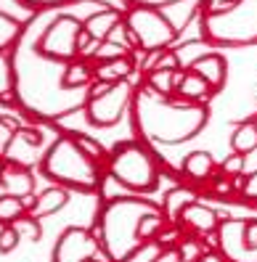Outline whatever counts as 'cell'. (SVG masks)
I'll return each instance as SVG.
<instances>
[{"mask_svg":"<svg viewBox=\"0 0 257 262\" xmlns=\"http://www.w3.org/2000/svg\"><path fill=\"white\" fill-rule=\"evenodd\" d=\"M56 8H42L24 24L19 42L13 45V72H16V103L32 119L56 122L74 112H82L88 103V90L64 88L67 64L53 61L40 51V32L48 24Z\"/></svg>","mask_w":257,"mask_h":262,"instance_id":"1","label":"cell"},{"mask_svg":"<svg viewBox=\"0 0 257 262\" xmlns=\"http://www.w3.org/2000/svg\"><path fill=\"white\" fill-rule=\"evenodd\" d=\"M133 133L154 146H180L209 125V103H186L178 96H159L143 80L135 85L130 106Z\"/></svg>","mask_w":257,"mask_h":262,"instance_id":"2","label":"cell"},{"mask_svg":"<svg viewBox=\"0 0 257 262\" xmlns=\"http://www.w3.org/2000/svg\"><path fill=\"white\" fill-rule=\"evenodd\" d=\"M162 209L154 199H143V196H112L101 204L96 214V230L103 252L112 257V262H127L138 252L146 249V244L138 236L141 220L146 214Z\"/></svg>","mask_w":257,"mask_h":262,"instance_id":"3","label":"cell"},{"mask_svg":"<svg viewBox=\"0 0 257 262\" xmlns=\"http://www.w3.org/2000/svg\"><path fill=\"white\" fill-rule=\"evenodd\" d=\"M40 172L48 180H53L56 186L93 193L103 186L106 167H101L85 151H80V146L74 143V138L67 133V135H58L53 141V146L45 151V157L40 162Z\"/></svg>","mask_w":257,"mask_h":262,"instance_id":"4","label":"cell"},{"mask_svg":"<svg viewBox=\"0 0 257 262\" xmlns=\"http://www.w3.org/2000/svg\"><path fill=\"white\" fill-rule=\"evenodd\" d=\"M106 175L119 183L122 188H127L135 196L154 193L162 178V167L157 159V151L148 143L133 138V141H119L109 151V164Z\"/></svg>","mask_w":257,"mask_h":262,"instance_id":"5","label":"cell"},{"mask_svg":"<svg viewBox=\"0 0 257 262\" xmlns=\"http://www.w3.org/2000/svg\"><path fill=\"white\" fill-rule=\"evenodd\" d=\"M199 27L209 48L257 45V0H241L233 11L220 16H199Z\"/></svg>","mask_w":257,"mask_h":262,"instance_id":"6","label":"cell"},{"mask_svg":"<svg viewBox=\"0 0 257 262\" xmlns=\"http://www.w3.org/2000/svg\"><path fill=\"white\" fill-rule=\"evenodd\" d=\"M133 96H135V85L130 80L117 82V85L93 82L88 88V103L82 114L93 127H103V130L114 127L122 122L125 114H130Z\"/></svg>","mask_w":257,"mask_h":262,"instance_id":"7","label":"cell"},{"mask_svg":"<svg viewBox=\"0 0 257 262\" xmlns=\"http://www.w3.org/2000/svg\"><path fill=\"white\" fill-rule=\"evenodd\" d=\"M125 27L135 42V48L143 53L167 51L173 45V40L178 37V27L164 16L162 8L135 6L125 13Z\"/></svg>","mask_w":257,"mask_h":262,"instance_id":"8","label":"cell"},{"mask_svg":"<svg viewBox=\"0 0 257 262\" xmlns=\"http://www.w3.org/2000/svg\"><path fill=\"white\" fill-rule=\"evenodd\" d=\"M80 35H82V19H77L64 8H56L48 24L42 27L37 45L48 58L69 64L80 56Z\"/></svg>","mask_w":257,"mask_h":262,"instance_id":"9","label":"cell"},{"mask_svg":"<svg viewBox=\"0 0 257 262\" xmlns=\"http://www.w3.org/2000/svg\"><path fill=\"white\" fill-rule=\"evenodd\" d=\"M101 249L103 246L93 230L72 225V228L61 230V236L56 238L53 262H90Z\"/></svg>","mask_w":257,"mask_h":262,"instance_id":"10","label":"cell"},{"mask_svg":"<svg viewBox=\"0 0 257 262\" xmlns=\"http://www.w3.org/2000/svg\"><path fill=\"white\" fill-rule=\"evenodd\" d=\"M42 143H45V135L35 127H19L13 133L11 143L6 146L3 151V159L6 164H13V167H35L37 162H42L40 151H42Z\"/></svg>","mask_w":257,"mask_h":262,"instance_id":"11","label":"cell"},{"mask_svg":"<svg viewBox=\"0 0 257 262\" xmlns=\"http://www.w3.org/2000/svg\"><path fill=\"white\" fill-rule=\"evenodd\" d=\"M241 230H244V217H223L215 236V252H220L225 262H257V252L247 249Z\"/></svg>","mask_w":257,"mask_h":262,"instance_id":"12","label":"cell"},{"mask_svg":"<svg viewBox=\"0 0 257 262\" xmlns=\"http://www.w3.org/2000/svg\"><path fill=\"white\" fill-rule=\"evenodd\" d=\"M223 217L202 202H191L183 212L178 214V228L183 236H218V228H220Z\"/></svg>","mask_w":257,"mask_h":262,"instance_id":"13","label":"cell"},{"mask_svg":"<svg viewBox=\"0 0 257 262\" xmlns=\"http://www.w3.org/2000/svg\"><path fill=\"white\" fill-rule=\"evenodd\" d=\"M122 11H117L112 6H101L96 11H90L88 16L82 19V32L93 40V42H103L109 40V35L122 24Z\"/></svg>","mask_w":257,"mask_h":262,"instance_id":"14","label":"cell"},{"mask_svg":"<svg viewBox=\"0 0 257 262\" xmlns=\"http://www.w3.org/2000/svg\"><path fill=\"white\" fill-rule=\"evenodd\" d=\"M188 69L199 74L202 80L215 90V93H220V90L225 88V82H228V61H225V56H220V53H202V56H196Z\"/></svg>","mask_w":257,"mask_h":262,"instance_id":"15","label":"cell"},{"mask_svg":"<svg viewBox=\"0 0 257 262\" xmlns=\"http://www.w3.org/2000/svg\"><path fill=\"white\" fill-rule=\"evenodd\" d=\"M135 56V53H133ZM133 56L125 58H112V61H101V64L93 67V77L96 82H106V85H117V82H125L133 77L135 72V61Z\"/></svg>","mask_w":257,"mask_h":262,"instance_id":"16","label":"cell"},{"mask_svg":"<svg viewBox=\"0 0 257 262\" xmlns=\"http://www.w3.org/2000/svg\"><path fill=\"white\" fill-rule=\"evenodd\" d=\"M175 96L180 101H186V103H209V98L215 96V90L209 88L196 72L186 69L183 77H180V82H178Z\"/></svg>","mask_w":257,"mask_h":262,"instance_id":"17","label":"cell"},{"mask_svg":"<svg viewBox=\"0 0 257 262\" xmlns=\"http://www.w3.org/2000/svg\"><path fill=\"white\" fill-rule=\"evenodd\" d=\"M215 169H218V164H215V159H212V154L202 151V148L186 154V159H183V178H188L191 183L212 180Z\"/></svg>","mask_w":257,"mask_h":262,"instance_id":"18","label":"cell"},{"mask_svg":"<svg viewBox=\"0 0 257 262\" xmlns=\"http://www.w3.org/2000/svg\"><path fill=\"white\" fill-rule=\"evenodd\" d=\"M191 202H196V193L191 188H186V186L170 188L167 193H164V199H162V212H164V217H167V223L175 225L178 223V214L183 212Z\"/></svg>","mask_w":257,"mask_h":262,"instance_id":"19","label":"cell"},{"mask_svg":"<svg viewBox=\"0 0 257 262\" xmlns=\"http://www.w3.org/2000/svg\"><path fill=\"white\" fill-rule=\"evenodd\" d=\"M67 202H69V188L53 186V188L42 191V193L37 196V204H35V209H32V217H37V220H40V217H48V214L64 209Z\"/></svg>","mask_w":257,"mask_h":262,"instance_id":"20","label":"cell"},{"mask_svg":"<svg viewBox=\"0 0 257 262\" xmlns=\"http://www.w3.org/2000/svg\"><path fill=\"white\" fill-rule=\"evenodd\" d=\"M96 82L93 77V67L82 58H74L67 64V72H64V88L69 90H88L90 85Z\"/></svg>","mask_w":257,"mask_h":262,"instance_id":"21","label":"cell"},{"mask_svg":"<svg viewBox=\"0 0 257 262\" xmlns=\"http://www.w3.org/2000/svg\"><path fill=\"white\" fill-rule=\"evenodd\" d=\"M180 77H183V69H178V72H173V69H151L143 82L159 96H175Z\"/></svg>","mask_w":257,"mask_h":262,"instance_id":"22","label":"cell"},{"mask_svg":"<svg viewBox=\"0 0 257 262\" xmlns=\"http://www.w3.org/2000/svg\"><path fill=\"white\" fill-rule=\"evenodd\" d=\"M0 178H3L6 186H11V193H16V196H29V193H32V188H35V178L24 167L6 164L3 172H0Z\"/></svg>","mask_w":257,"mask_h":262,"instance_id":"23","label":"cell"},{"mask_svg":"<svg viewBox=\"0 0 257 262\" xmlns=\"http://www.w3.org/2000/svg\"><path fill=\"white\" fill-rule=\"evenodd\" d=\"M228 143H231V154H241V157H249L252 151H257V127L252 125V119L233 127Z\"/></svg>","mask_w":257,"mask_h":262,"instance_id":"24","label":"cell"},{"mask_svg":"<svg viewBox=\"0 0 257 262\" xmlns=\"http://www.w3.org/2000/svg\"><path fill=\"white\" fill-rule=\"evenodd\" d=\"M0 101L3 103L16 101V72H13L11 53H0Z\"/></svg>","mask_w":257,"mask_h":262,"instance_id":"25","label":"cell"},{"mask_svg":"<svg viewBox=\"0 0 257 262\" xmlns=\"http://www.w3.org/2000/svg\"><path fill=\"white\" fill-rule=\"evenodd\" d=\"M22 32H24V24L19 19L8 16L6 11H0V53L13 51V45L19 42Z\"/></svg>","mask_w":257,"mask_h":262,"instance_id":"26","label":"cell"},{"mask_svg":"<svg viewBox=\"0 0 257 262\" xmlns=\"http://www.w3.org/2000/svg\"><path fill=\"white\" fill-rule=\"evenodd\" d=\"M24 214H27V209H24L22 196H16V193H3L0 196V228L13 225L19 217H24Z\"/></svg>","mask_w":257,"mask_h":262,"instance_id":"27","label":"cell"},{"mask_svg":"<svg viewBox=\"0 0 257 262\" xmlns=\"http://www.w3.org/2000/svg\"><path fill=\"white\" fill-rule=\"evenodd\" d=\"M175 249H178V254H180V262H199V259L209 252L207 246L202 244L199 236H183V238L178 241Z\"/></svg>","mask_w":257,"mask_h":262,"instance_id":"28","label":"cell"},{"mask_svg":"<svg viewBox=\"0 0 257 262\" xmlns=\"http://www.w3.org/2000/svg\"><path fill=\"white\" fill-rule=\"evenodd\" d=\"M69 135L74 138V143L80 146V151H85L93 162H98L101 167H103V162L109 164V154L101 146V141H96V138H90V135H82V133H69Z\"/></svg>","mask_w":257,"mask_h":262,"instance_id":"29","label":"cell"},{"mask_svg":"<svg viewBox=\"0 0 257 262\" xmlns=\"http://www.w3.org/2000/svg\"><path fill=\"white\" fill-rule=\"evenodd\" d=\"M13 228L19 230V236H22L24 241H40V236H42L40 220L32 217V214H24V217H19L16 223H13Z\"/></svg>","mask_w":257,"mask_h":262,"instance_id":"30","label":"cell"},{"mask_svg":"<svg viewBox=\"0 0 257 262\" xmlns=\"http://www.w3.org/2000/svg\"><path fill=\"white\" fill-rule=\"evenodd\" d=\"M241 0H202L199 3V16H220V13L233 11Z\"/></svg>","mask_w":257,"mask_h":262,"instance_id":"31","label":"cell"},{"mask_svg":"<svg viewBox=\"0 0 257 262\" xmlns=\"http://www.w3.org/2000/svg\"><path fill=\"white\" fill-rule=\"evenodd\" d=\"M244 167H247V157H241V154H231V157H225L220 169H223V175L225 178H241L244 175Z\"/></svg>","mask_w":257,"mask_h":262,"instance_id":"32","label":"cell"},{"mask_svg":"<svg viewBox=\"0 0 257 262\" xmlns=\"http://www.w3.org/2000/svg\"><path fill=\"white\" fill-rule=\"evenodd\" d=\"M19 241H22V236H19V230L13 225H3V228H0V254L13 252L19 246Z\"/></svg>","mask_w":257,"mask_h":262,"instance_id":"33","label":"cell"},{"mask_svg":"<svg viewBox=\"0 0 257 262\" xmlns=\"http://www.w3.org/2000/svg\"><path fill=\"white\" fill-rule=\"evenodd\" d=\"M16 130H19V125H16V119H13V117H8V114L0 117V154L6 151V146L11 143V138H13Z\"/></svg>","mask_w":257,"mask_h":262,"instance_id":"34","label":"cell"},{"mask_svg":"<svg viewBox=\"0 0 257 262\" xmlns=\"http://www.w3.org/2000/svg\"><path fill=\"white\" fill-rule=\"evenodd\" d=\"M19 3L32 11H42V8H64L72 3H88V0H19Z\"/></svg>","mask_w":257,"mask_h":262,"instance_id":"35","label":"cell"},{"mask_svg":"<svg viewBox=\"0 0 257 262\" xmlns=\"http://www.w3.org/2000/svg\"><path fill=\"white\" fill-rule=\"evenodd\" d=\"M241 202L257 207V169L244 178V186H241Z\"/></svg>","mask_w":257,"mask_h":262,"instance_id":"36","label":"cell"},{"mask_svg":"<svg viewBox=\"0 0 257 262\" xmlns=\"http://www.w3.org/2000/svg\"><path fill=\"white\" fill-rule=\"evenodd\" d=\"M127 3H130V8H135V6H146V8H167V6L180 3V0H127Z\"/></svg>","mask_w":257,"mask_h":262,"instance_id":"37","label":"cell"},{"mask_svg":"<svg viewBox=\"0 0 257 262\" xmlns=\"http://www.w3.org/2000/svg\"><path fill=\"white\" fill-rule=\"evenodd\" d=\"M199 262H225V259H223V254H220V252H207Z\"/></svg>","mask_w":257,"mask_h":262,"instance_id":"38","label":"cell"},{"mask_svg":"<svg viewBox=\"0 0 257 262\" xmlns=\"http://www.w3.org/2000/svg\"><path fill=\"white\" fill-rule=\"evenodd\" d=\"M127 262H148V246H146L143 252H138V254H135L133 259H127Z\"/></svg>","mask_w":257,"mask_h":262,"instance_id":"39","label":"cell"},{"mask_svg":"<svg viewBox=\"0 0 257 262\" xmlns=\"http://www.w3.org/2000/svg\"><path fill=\"white\" fill-rule=\"evenodd\" d=\"M3 167H6V159H3V154H0V172H3Z\"/></svg>","mask_w":257,"mask_h":262,"instance_id":"40","label":"cell"},{"mask_svg":"<svg viewBox=\"0 0 257 262\" xmlns=\"http://www.w3.org/2000/svg\"><path fill=\"white\" fill-rule=\"evenodd\" d=\"M252 125H254V127H257V114H254V119H252Z\"/></svg>","mask_w":257,"mask_h":262,"instance_id":"41","label":"cell"},{"mask_svg":"<svg viewBox=\"0 0 257 262\" xmlns=\"http://www.w3.org/2000/svg\"><path fill=\"white\" fill-rule=\"evenodd\" d=\"M252 90H254V98H257V85H254V88H252Z\"/></svg>","mask_w":257,"mask_h":262,"instance_id":"42","label":"cell"},{"mask_svg":"<svg viewBox=\"0 0 257 262\" xmlns=\"http://www.w3.org/2000/svg\"><path fill=\"white\" fill-rule=\"evenodd\" d=\"M0 186H3V178H0Z\"/></svg>","mask_w":257,"mask_h":262,"instance_id":"43","label":"cell"}]
</instances>
